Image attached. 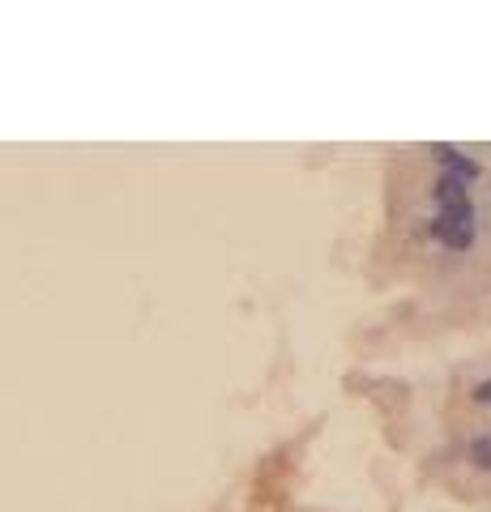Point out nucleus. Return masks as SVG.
Returning a JSON list of instances; mask_svg holds the SVG:
<instances>
[{"label":"nucleus","mask_w":491,"mask_h":512,"mask_svg":"<svg viewBox=\"0 0 491 512\" xmlns=\"http://www.w3.org/2000/svg\"><path fill=\"white\" fill-rule=\"evenodd\" d=\"M466 188H470V184H466V180H457V175H440L432 192H436V201H440V205H457V201H466Z\"/></svg>","instance_id":"7ed1b4c3"},{"label":"nucleus","mask_w":491,"mask_h":512,"mask_svg":"<svg viewBox=\"0 0 491 512\" xmlns=\"http://www.w3.org/2000/svg\"><path fill=\"white\" fill-rule=\"evenodd\" d=\"M474 402H479V406H491V380H479V384H474Z\"/></svg>","instance_id":"39448f33"},{"label":"nucleus","mask_w":491,"mask_h":512,"mask_svg":"<svg viewBox=\"0 0 491 512\" xmlns=\"http://www.w3.org/2000/svg\"><path fill=\"white\" fill-rule=\"evenodd\" d=\"M432 154H436V163L445 167V175H457V180H479V163H474V158H466L462 150H453V146H432Z\"/></svg>","instance_id":"f03ea898"},{"label":"nucleus","mask_w":491,"mask_h":512,"mask_svg":"<svg viewBox=\"0 0 491 512\" xmlns=\"http://www.w3.org/2000/svg\"><path fill=\"white\" fill-rule=\"evenodd\" d=\"M470 461H474L479 470H491V436H483V440L470 444Z\"/></svg>","instance_id":"20e7f679"},{"label":"nucleus","mask_w":491,"mask_h":512,"mask_svg":"<svg viewBox=\"0 0 491 512\" xmlns=\"http://www.w3.org/2000/svg\"><path fill=\"white\" fill-rule=\"evenodd\" d=\"M427 231H432L445 248L466 252L474 244V205H470V197L457 201V205H440V214L427 222Z\"/></svg>","instance_id":"f257e3e1"}]
</instances>
